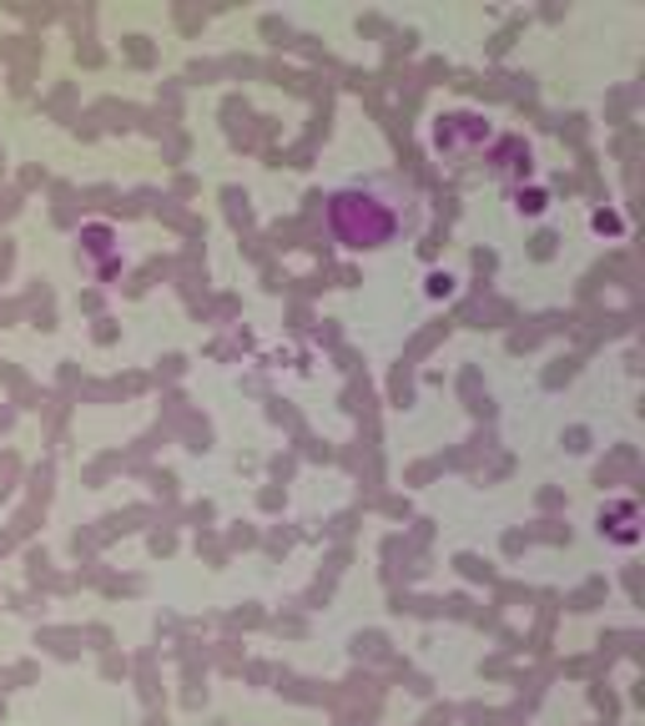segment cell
Wrapping results in <instances>:
<instances>
[{
	"label": "cell",
	"mask_w": 645,
	"mask_h": 726,
	"mask_svg": "<svg viewBox=\"0 0 645 726\" xmlns=\"http://www.w3.org/2000/svg\"><path fill=\"white\" fill-rule=\"evenodd\" d=\"M600 540H615V545H635L641 540V505L635 500H610L595 514Z\"/></svg>",
	"instance_id": "cell-3"
},
{
	"label": "cell",
	"mask_w": 645,
	"mask_h": 726,
	"mask_svg": "<svg viewBox=\"0 0 645 726\" xmlns=\"http://www.w3.org/2000/svg\"><path fill=\"white\" fill-rule=\"evenodd\" d=\"M590 227H595V232H625V223L615 213H595L590 217Z\"/></svg>",
	"instance_id": "cell-4"
},
{
	"label": "cell",
	"mask_w": 645,
	"mask_h": 726,
	"mask_svg": "<svg viewBox=\"0 0 645 726\" xmlns=\"http://www.w3.org/2000/svg\"><path fill=\"white\" fill-rule=\"evenodd\" d=\"M328 232L348 252H379L398 238V213L373 192H334L328 197Z\"/></svg>",
	"instance_id": "cell-1"
},
{
	"label": "cell",
	"mask_w": 645,
	"mask_h": 726,
	"mask_svg": "<svg viewBox=\"0 0 645 726\" xmlns=\"http://www.w3.org/2000/svg\"><path fill=\"white\" fill-rule=\"evenodd\" d=\"M484 142H490V121L479 117V111H444V117L434 121V147H439L444 156H464Z\"/></svg>",
	"instance_id": "cell-2"
}]
</instances>
